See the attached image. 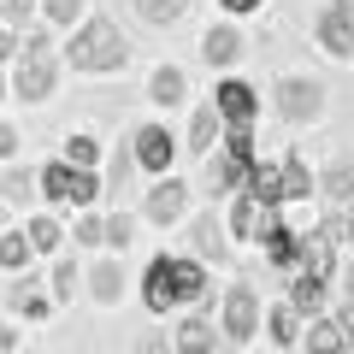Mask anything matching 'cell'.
<instances>
[{"label": "cell", "mask_w": 354, "mask_h": 354, "mask_svg": "<svg viewBox=\"0 0 354 354\" xmlns=\"http://www.w3.org/2000/svg\"><path fill=\"white\" fill-rule=\"evenodd\" d=\"M136 283H142V307H148V319L195 313V307L218 313V301H213V266L195 260V254H153V260L142 266Z\"/></svg>", "instance_id": "1"}, {"label": "cell", "mask_w": 354, "mask_h": 354, "mask_svg": "<svg viewBox=\"0 0 354 354\" xmlns=\"http://www.w3.org/2000/svg\"><path fill=\"white\" fill-rule=\"evenodd\" d=\"M59 59H65V71H77V77H118L130 65V41L106 12H88L77 30H65Z\"/></svg>", "instance_id": "2"}, {"label": "cell", "mask_w": 354, "mask_h": 354, "mask_svg": "<svg viewBox=\"0 0 354 354\" xmlns=\"http://www.w3.org/2000/svg\"><path fill=\"white\" fill-rule=\"evenodd\" d=\"M95 201H106L101 171H83V165H65V160L41 165V207L48 213H88Z\"/></svg>", "instance_id": "3"}, {"label": "cell", "mask_w": 354, "mask_h": 354, "mask_svg": "<svg viewBox=\"0 0 354 354\" xmlns=\"http://www.w3.org/2000/svg\"><path fill=\"white\" fill-rule=\"evenodd\" d=\"M325 83L319 77H307V71H283V77H272V113L283 118L290 130H307V124H319L325 118Z\"/></svg>", "instance_id": "4"}, {"label": "cell", "mask_w": 354, "mask_h": 354, "mask_svg": "<svg viewBox=\"0 0 354 354\" xmlns=\"http://www.w3.org/2000/svg\"><path fill=\"white\" fill-rule=\"evenodd\" d=\"M218 330H225L230 348H242V342H254L266 330V301H260V290L248 278H230L218 290Z\"/></svg>", "instance_id": "5"}, {"label": "cell", "mask_w": 354, "mask_h": 354, "mask_svg": "<svg viewBox=\"0 0 354 354\" xmlns=\"http://www.w3.org/2000/svg\"><path fill=\"white\" fill-rule=\"evenodd\" d=\"M183 254H195V260L218 266V272L230 266V254H236V236H230V225H225V213H218V201L195 207V213L183 218Z\"/></svg>", "instance_id": "6"}, {"label": "cell", "mask_w": 354, "mask_h": 354, "mask_svg": "<svg viewBox=\"0 0 354 354\" xmlns=\"http://www.w3.org/2000/svg\"><path fill=\"white\" fill-rule=\"evenodd\" d=\"M189 207H195V183L189 177H177V171H165V177H148V189H142V225H160V230H171V225H183L189 218Z\"/></svg>", "instance_id": "7"}, {"label": "cell", "mask_w": 354, "mask_h": 354, "mask_svg": "<svg viewBox=\"0 0 354 354\" xmlns=\"http://www.w3.org/2000/svg\"><path fill=\"white\" fill-rule=\"evenodd\" d=\"M130 148H136L142 177H165V171H177V160H183V136H177L165 118H142V124L130 130Z\"/></svg>", "instance_id": "8"}, {"label": "cell", "mask_w": 354, "mask_h": 354, "mask_svg": "<svg viewBox=\"0 0 354 354\" xmlns=\"http://www.w3.org/2000/svg\"><path fill=\"white\" fill-rule=\"evenodd\" d=\"M59 77H65L59 53H18V65H12V101L48 106L53 95H59Z\"/></svg>", "instance_id": "9"}, {"label": "cell", "mask_w": 354, "mask_h": 354, "mask_svg": "<svg viewBox=\"0 0 354 354\" xmlns=\"http://www.w3.org/2000/svg\"><path fill=\"white\" fill-rule=\"evenodd\" d=\"M0 307H6V313H18V319H30V325H41V319L59 313L48 278H41V266H30V272H18V278L0 283Z\"/></svg>", "instance_id": "10"}, {"label": "cell", "mask_w": 354, "mask_h": 354, "mask_svg": "<svg viewBox=\"0 0 354 354\" xmlns=\"http://www.w3.org/2000/svg\"><path fill=\"white\" fill-rule=\"evenodd\" d=\"M313 41L325 59H354V6L348 0H325L313 12Z\"/></svg>", "instance_id": "11"}, {"label": "cell", "mask_w": 354, "mask_h": 354, "mask_svg": "<svg viewBox=\"0 0 354 354\" xmlns=\"http://www.w3.org/2000/svg\"><path fill=\"white\" fill-rule=\"evenodd\" d=\"M225 330H218V313H207V307H195V313H183L171 325V354H225Z\"/></svg>", "instance_id": "12"}, {"label": "cell", "mask_w": 354, "mask_h": 354, "mask_svg": "<svg viewBox=\"0 0 354 354\" xmlns=\"http://www.w3.org/2000/svg\"><path fill=\"white\" fill-rule=\"evenodd\" d=\"M213 106L225 113V130L230 124H260V88H254L248 77H236V71L213 83Z\"/></svg>", "instance_id": "13"}, {"label": "cell", "mask_w": 354, "mask_h": 354, "mask_svg": "<svg viewBox=\"0 0 354 354\" xmlns=\"http://www.w3.org/2000/svg\"><path fill=\"white\" fill-rule=\"evenodd\" d=\"M218 148H225V113H218L213 95H207V101H195V113H189V130H183V153H189V160H213Z\"/></svg>", "instance_id": "14"}, {"label": "cell", "mask_w": 354, "mask_h": 354, "mask_svg": "<svg viewBox=\"0 0 354 354\" xmlns=\"http://www.w3.org/2000/svg\"><path fill=\"white\" fill-rule=\"evenodd\" d=\"M201 165H207V183H201L207 201H230V195H242V189H248V171H254V160H242V153H230V148H218L213 160H201Z\"/></svg>", "instance_id": "15"}, {"label": "cell", "mask_w": 354, "mask_h": 354, "mask_svg": "<svg viewBox=\"0 0 354 354\" xmlns=\"http://www.w3.org/2000/svg\"><path fill=\"white\" fill-rule=\"evenodd\" d=\"M242 53H248V41H242V30H236V18H218V24H207L201 30V59L213 65L218 77H230L242 65Z\"/></svg>", "instance_id": "16"}, {"label": "cell", "mask_w": 354, "mask_h": 354, "mask_svg": "<svg viewBox=\"0 0 354 354\" xmlns=\"http://www.w3.org/2000/svg\"><path fill=\"white\" fill-rule=\"evenodd\" d=\"M0 201L12 207V213H41V165H24V160H12V165H0Z\"/></svg>", "instance_id": "17"}, {"label": "cell", "mask_w": 354, "mask_h": 354, "mask_svg": "<svg viewBox=\"0 0 354 354\" xmlns=\"http://www.w3.org/2000/svg\"><path fill=\"white\" fill-rule=\"evenodd\" d=\"M278 213H283V207H266L260 195H248V189H242V195H230L225 225H230V236H236V242H254V248H260V236L272 230V218H278Z\"/></svg>", "instance_id": "18"}, {"label": "cell", "mask_w": 354, "mask_h": 354, "mask_svg": "<svg viewBox=\"0 0 354 354\" xmlns=\"http://www.w3.org/2000/svg\"><path fill=\"white\" fill-rule=\"evenodd\" d=\"M83 283H88V301H95V307H118V301H124V290H130L124 254H101V260L83 272Z\"/></svg>", "instance_id": "19"}, {"label": "cell", "mask_w": 354, "mask_h": 354, "mask_svg": "<svg viewBox=\"0 0 354 354\" xmlns=\"http://www.w3.org/2000/svg\"><path fill=\"white\" fill-rule=\"evenodd\" d=\"M260 254H266V266H272V272L295 278V266H301V230L278 213V218H272V230L260 236Z\"/></svg>", "instance_id": "20"}, {"label": "cell", "mask_w": 354, "mask_h": 354, "mask_svg": "<svg viewBox=\"0 0 354 354\" xmlns=\"http://www.w3.org/2000/svg\"><path fill=\"white\" fill-rule=\"evenodd\" d=\"M142 95H148V106H160V113H177V106L189 101V71H183V65H171V59L153 65Z\"/></svg>", "instance_id": "21"}, {"label": "cell", "mask_w": 354, "mask_h": 354, "mask_svg": "<svg viewBox=\"0 0 354 354\" xmlns=\"http://www.w3.org/2000/svg\"><path fill=\"white\" fill-rule=\"evenodd\" d=\"M301 330H307V319L295 313L290 301H272L266 307V342L278 354H301Z\"/></svg>", "instance_id": "22"}, {"label": "cell", "mask_w": 354, "mask_h": 354, "mask_svg": "<svg viewBox=\"0 0 354 354\" xmlns=\"http://www.w3.org/2000/svg\"><path fill=\"white\" fill-rule=\"evenodd\" d=\"M24 236H30V248H36L41 260H59V254H65V236H71V225H65L59 213H48V207H41V213L24 218Z\"/></svg>", "instance_id": "23"}, {"label": "cell", "mask_w": 354, "mask_h": 354, "mask_svg": "<svg viewBox=\"0 0 354 354\" xmlns=\"http://www.w3.org/2000/svg\"><path fill=\"white\" fill-rule=\"evenodd\" d=\"M301 354H354V342H348V330H342V319H337V313L307 319V330H301Z\"/></svg>", "instance_id": "24"}, {"label": "cell", "mask_w": 354, "mask_h": 354, "mask_svg": "<svg viewBox=\"0 0 354 354\" xmlns=\"http://www.w3.org/2000/svg\"><path fill=\"white\" fill-rule=\"evenodd\" d=\"M301 201H319V171L307 165L301 148L283 153V207H301Z\"/></svg>", "instance_id": "25"}, {"label": "cell", "mask_w": 354, "mask_h": 354, "mask_svg": "<svg viewBox=\"0 0 354 354\" xmlns=\"http://www.w3.org/2000/svg\"><path fill=\"white\" fill-rule=\"evenodd\" d=\"M319 201H325V213L354 207V160H348V153H342V160H330L325 171H319Z\"/></svg>", "instance_id": "26"}, {"label": "cell", "mask_w": 354, "mask_h": 354, "mask_svg": "<svg viewBox=\"0 0 354 354\" xmlns=\"http://www.w3.org/2000/svg\"><path fill=\"white\" fill-rule=\"evenodd\" d=\"M330 295H337V283H319V278H301V272H295V278H290V295H283V301H290L301 319H319V313H330V307H337Z\"/></svg>", "instance_id": "27"}, {"label": "cell", "mask_w": 354, "mask_h": 354, "mask_svg": "<svg viewBox=\"0 0 354 354\" xmlns=\"http://www.w3.org/2000/svg\"><path fill=\"white\" fill-rule=\"evenodd\" d=\"M136 148H130V142H118V148H106V165H101V177H106V201L118 207V195L130 189V183H136Z\"/></svg>", "instance_id": "28"}, {"label": "cell", "mask_w": 354, "mask_h": 354, "mask_svg": "<svg viewBox=\"0 0 354 354\" xmlns=\"http://www.w3.org/2000/svg\"><path fill=\"white\" fill-rule=\"evenodd\" d=\"M59 160H65V165H83V171H101V165H106V148H101V136H95V130H71Z\"/></svg>", "instance_id": "29"}, {"label": "cell", "mask_w": 354, "mask_h": 354, "mask_svg": "<svg viewBox=\"0 0 354 354\" xmlns=\"http://www.w3.org/2000/svg\"><path fill=\"white\" fill-rule=\"evenodd\" d=\"M248 195H260L266 207H283V160H254Z\"/></svg>", "instance_id": "30"}, {"label": "cell", "mask_w": 354, "mask_h": 354, "mask_svg": "<svg viewBox=\"0 0 354 354\" xmlns=\"http://www.w3.org/2000/svg\"><path fill=\"white\" fill-rule=\"evenodd\" d=\"M36 260H41V254L30 248V236H24V230H0V272H6V278L30 272Z\"/></svg>", "instance_id": "31"}, {"label": "cell", "mask_w": 354, "mask_h": 354, "mask_svg": "<svg viewBox=\"0 0 354 354\" xmlns=\"http://www.w3.org/2000/svg\"><path fill=\"white\" fill-rule=\"evenodd\" d=\"M77 283H83V266H77L71 254H59V260L48 266V290H53V301L71 307V301H77Z\"/></svg>", "instance_id": "32"}, {"label": "cell", "mask_w": 354, "mask_h": 354, "mask_svg": "<svg viewBox=\"0 0 354 354\" xmlns=\"http://www.w3.org/2000/svg\"><path fill=\"white\" fill-rule=\"evenodd\" d=\"M130 12H136L142 24H153V30H165V24H177V18L189 12V0H130Z\"/></svg>", "instance_id": "33"}, {"label": "cell", "mask_w": 354, "mask_h": 354, "mask_svg": "<svg viewBox=\"0 0 354 354\" xmlns=\"http://www.w3.org/2000/svg\"><path fill=\"white\" fill-rule=\"evenodd\" d=\"M136 225H142V213L113 207V213H106V254H124L130 242H136Z\"/></svg>", "instance_id": "34"}, {"label": "cell", "mask_w": 354, "mask_h": 354, "mask_svg": "<svg viewBox=\"0 0 354 354\" xmlns=\"http://www.w3.org/2000/svg\"><path fill=\"white\" fill-rule=\"evenodd\" d=\"M71 242L77 248H106V213H71Z\"/></svg>", "instance_id": "35"}, {"label": "cell", "mask_w": 354, "mask_h": 354, "mask_svg": "<svg viewBox=\"0 0 354 354\" xmlns=\"http://www.w3.org/2000/svg\"><path fill=\"white\" fill-rule=\"evenodd\" d=\"M88 18V0H41V24L53 30H77Z\"/></svg>", "instance_id": "36"}, {"label": "cell", "mask_w": 354, "mask_h": 354, "mask_svg": "<svg viewBox=\"0 0 354 354\" xmlns=\"http://www.w3.org/2000/svg\"><path fill=\"white\" fill-rule=\"evenodd\" d=\"M330 313L342 319V330H348V342H354V266L337 278V307H330Z\"/></svg>", "instance_id": "37"}, {"label": "cell", "mask_w": 354, "mask_h": 354, "mask_svg": "<svg viewBox=\"0 0 354 354\" xmlns=\"http://www.w3.org/2000/svg\"><path fill=\"white\" fill-rule=\"evenodd\" d=\"M36 12H41V0H0V24H12V30H24Z\"/></svg>", "instance_id": "38"}, {"label": "cell", "mask_w": 354, "mask_h": 354, "mask_svg": "<svg viewBox=\"0 0 354 354\" xmlns=\"http://www.w3.org/2000/svg\"><path fill=\"white\" fill-rule=\"evenodd\" d=\"M136 354H171V330L153 319L148 330H136Z\"/></svg>", "instance_id": "39"}, {"label": "cell", "mask_w": 354, "mask_h": 354, "mask_svg": "<svg viewBox=\"0 0 354 354\" xmlns=\"http://www.w3.org/2000/svg\"><path fill=\"white\" fill-rule=\"evenodd\" d=\"M12 160H24V136H18V124L0 118V165H12Z\"/></svg>", "instance_id": "40"}, {"label": "cell", "mask_w": 354, "mask_h": 354, "mask_svg": "<svg viewBox=\"0 0 354 354\" xmlns=\"http://www.w3.org/2000/svg\"><path fill=\"white\" fill-rule=\"evenodd\" d=\"M18 53H24V36H18L12 24H0V65L12 71V65H18Z\"/></svg>", "instance_id": "41"}, {"label": "cell", "mask_w": 354, "mask_h": 354, "mask_svg": "<svg viewBox=\"0 0 354 354\" xmlns=\"http://www.w3.org/2000/svg\"><path fill=\"white\" fill-rule=\"evenodd\" d=\"M260 6H266V0H218V12H225V18H254Z\"/></svg>", "instance_id": "42"}, {"label": "cell", "mask_w": 354, "mask_h": 354, "mask_svg": "<svg viewBox=\"0 0 354 354\" xmlns=\"http://www.w3.org/2000/svg\"><path fill=\"white\" fill-rule=\"evenodd\" d=\"M18 342H24V330H18V325H0V354H18Z\"/></svg>", "instance_id": "43"}, {"label": "cell", "mask_w": 354, "mask_h": 354, "mask_svg": "<svg viewBox=\"0 0 354 354\" xmlns=\"http://www.w3.org/2000/svg\"><path fill=\"white\" fill-rule=\"evenodd\" d=\"M342 254H354V207H342Z\"/></svg>", "instance_id": "44"}, {"label": "cell", "mask_w": 354, "mask_h": 354, "mask_svg": "<svg viewBox=\"0 0 354 354\" xmlns=\"http://www.w3.org/2000/svg\"><path fill=\"white\" fill-rule=\"evenodd\" d=\"M6 101H12V71L0 65V113H6Z\"/></svg>", "instance_id": "45"}, {"label": "cell", "mask_w": 354, "mask_h": 354, "mask_svg": "<svg viewBox=\"0 0 354 354\" xmlns=\"http://www.w3.org/2000/svg\"><path fill=\"white\" fill-rule=\"evenodd\" d=\"M0 230H12V207L6 201H0Z\"/></svg>", "instance_id": "46"}, {"label": "cell", "mask_w": 354, "mask_h": 354, "mask_svg": "<svg viewBox=\"0 0 354 354\" xmlns=\"http://www.w3.org/2000/svg\"><path fill=\"white\" fill-rule=\"evenodd\" d=\"M0 278H6V272H0Z\"/></svg>", "instance_id": "47"}, {"label": "cell", "mask_w": 354, "mask_h": 354, "mask_svg": "<svg viewBox=\"0 0 354 354\" xmlns=\"http://www.w3.org/2000/svg\"><path fill=\"white\" fill-rule=\"evenodd\" d=\"M348 6H354V0H348Z\"/></svg>", "instance_id": "48"}]
</instances>
